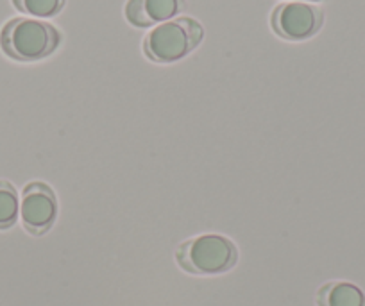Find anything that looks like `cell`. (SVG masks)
I'll return each instance as SVG.
<instances>
[{"label":"cell","instance_id":"8992f818","mask_svg":"<svg viewBox=\"0 0 365 306\" xmlns=\"http://www.w3.org/2000/svg\"><path fill=\"white\" fill-rule=\"evenodd\" d=\"M185 8V0H129L125 19L135 27H150L158 22H168Z\"/></svg>","mask_w":365,"mask_h":306},{"label":"cell","instance_id":"6da1fadb","mask_svg":"<svg viewBox=\"0 0 365 306\" xmlns=\"http://www.w3.org/2000/svg\"><path fill=\"white\" fill-rule=\"evenodd\" d=\"M61 44L52 24L34 19H13L0 33V47L16 61H38L51 56Z\"/></svg>","mask_w":365,"mask_h":306},{"label":"cell","instance_id":"7a4b0ae2","mask_svg":"<svg viewBox=\"0 0 365 306\" xmlns=\"http://www.w3.org/2000/svg\"><path fill=\"white\" fill-rule=\"evenodd\" d=\"M182 270L199 276H215L233 269L238 262L237 245L222 235H201L182 242L175 251Z\"/></svg>","mask_w":365,"mask_h":306},{"label":"cell","instance_id":"9c48e42d","mask_svg":"<svg viewBox=\"0 0 365 306\" xmlns=\"http://www.w3.org/2000/svg\"><path fill=\"white\" fill-rule=\"evenodd\" d=\"M19 11L26 15L38 16V19H51L58 15L65 6V0H13Z\"/></svg>","mask_w":365,"mask_h":306},{"label":"cell","instance_id":"ba28073f","mask_svg":"<svg viewBox=\"0 0 365 306\" xmlns=\"http://www.w3.org/2000/svg\"><path fill=\"white\" fill-rule=\"evenodd\" d=\"M19 219V193L8 181H0V230H9Z\"/></svg>","mask_w":365,"mask_h":306},{"label":"cell","instance_id":"5b68a950","mask_svg":"<svg viewBox=\"0 0 365 306\" xmlns=\"http://www.w3.org/2000/svg\"><path fill=\"white\" fill-rule=\"evenodd\" d=\"M20 215L24 228L31 235L47 233L58 217V199L54 190L45 183H29L22 193Z\"/></svg>","mask_w":365,"mask_h":306},{"label":"cell","instance_id":"277c9868","mask_svg":"<svg viewBox=\"0 0 365 306\" xmlns=\"http://www.w3.org/2000/svg\"><path fill=\"white\" fill-rule=\"evenodd\" d=\"M322 26V11L307 2H283L272 13V29L290 41L308 40Z\"/></svg>","mask_w":365,"mask_h":306},{"label":"cell","instance_id":"30bf717a","mask_svg":"<svg viewBox=\"0 0 365 306\" xmlns=\"http://www.w3.org/2000/svg\"><path fill=\"white\" fill-rule=\"evenodd\" d=\"M296 2H297V0H296ZM310 2H312V0H310ZM315 2H317V0H315Z\"/></svg>","mask_w":365,"mask_h":306},{"label":"cell","instance_id":"3957f363","mask_svg":"<svg viewBox=\"0 0 365 306\" xmlns=\"http://www.w3.org/2000/svg\"><path fill=\"white\" fill-rule=\"evenodd\" d=\"M202 26L190 16H179L154 27L143 41L150 61L174 63L190 54L202 40Z\"/></svg>","mask_w":365,"mask_h":306},{"label":"cell","instance_id":"52a82bcc","mask_svg":"<svg viewBox=\"0 0 365 306\" xmlns=\"http://www.w3.org/2000/svg\"><path fill=\"white\" fill-rule=\"evenodd\" d=\"M317 306H365V294L353 283L331 281L319 288Z\"/></svg>","mask_w":365,"mask_h":306}]
</instances>
